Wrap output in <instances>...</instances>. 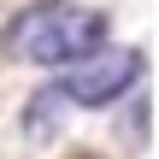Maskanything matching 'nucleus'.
I'll return each mask as SVG.
<instances>
[{"label":"nucleus","instance_id":"nucleus-2","mask_svg":"<svg viewBox=\"0 0 159 159\" xmlns=\"http://www.w3.org/2000/svg\"><path fill=\"white\" fill-rule=\"evenodd\" d=\"M136 83H142V53L100 41V47H89L83 59H71L53 89L65 94V106H112V100H124Z\"/></svg>","mask_w":159,"mask_h":159},{"label":"nucleus","instance_id":"nucleus-1","mask_svg":"<svg viewBox=\"0 0 159 159\" xmlns=\"http://www.w3.org/2000/svg\"><path fill=\"white\" fill-rule=\"evenodd\" d=\"M100 41H106V12L77 6V0H30L24 12H12L0 35L6 59L35 65V71H65L71 59H83Z\"/></svg>","mask_w":159,"mask_h":159}]
</instances>
